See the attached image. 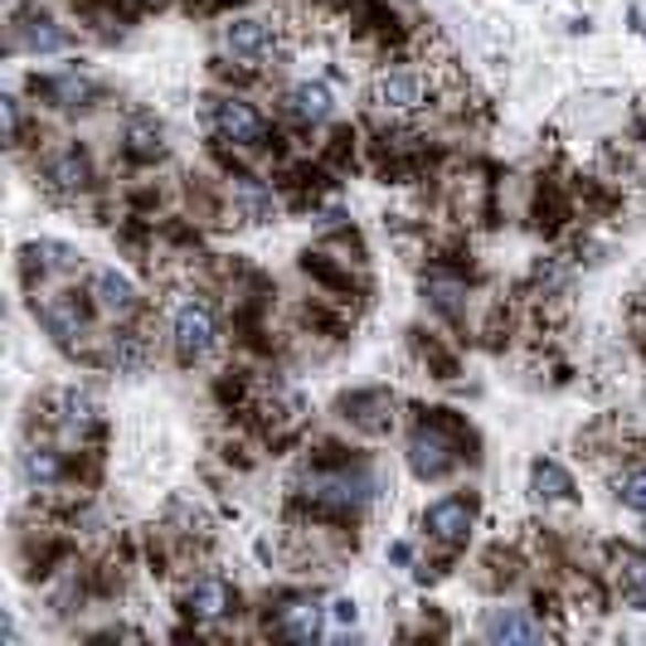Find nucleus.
<instances>
[{
    "mask_svg": "<svg viewBox=\"0 0 646 646\" xmlns=\"http://www.w3.org/2000/svg\"><path fill=\"white\" fill-rule=\"evenodd\" d=\"M44 180H49V190H54V194H78L83 186H88V161H83L78 151H64V156H54V161H49Z\"/></svg>",
    "mask_w": 646,
    "mask_h": 646,
    "instance_id": "2eb2a0df",
    "label": "nucleus"
},
{
    "mask_svg": "<svg viewBox=\"0 0 646 646\" xmlns=\"http://www.w3.org/2000/svg\"><path fill=\"white\" fill-rule=\"evenodd\" d=\"M530 486L540 501H574V477H569L559 462H534L530 467Z\"/></svg>",
    "mask_w": 646,
    "mask_h": 646,
    "instance_id": "f3484780",
    "label": "nucleus"
},
{
    "mask_svg": "<svg viewBox=\"0 0 646 646\" xmlns=\"http://www.w3.org/2000/svg\"><path fill=\"white\" fill-rule=\"evenodd\" d=\"M15 44L20 49H30V54H54V49H64L68 40H64V30H59L54 20H20L15 24Z\"/></svg>",
    "mask_w": 646,
    "mask_h": 646,
    "instance_id": "a211bd4d",
    "label": "nucleus"
},
{
    "mask_svg": "<svg viewBox=\"0 0 646 646\" xmlns=\"http://www.w3.org/2000/svg\"><path fill=\"white\" fill-rule=\"evenodd\" d=\"M277 632H287V637H297V642H311L316 632H321V607H316V603H292V607H283V617H277Z\"/></svg>",
    "mask_w": 646,
    "mask_h": 646,
    "instance_id": "aec40b11",
    "label": "nucleus"
},
{
    "mask_svg": "<svg viewBox=\"0 0 646 646\" xmlns=\"http://www.w3.org/2000/svg\"><path fill=\"white\" fill-rule=\"evenodd\" d=\"M113 364H117L121 374H137L141 364H146V340H141L137 331L113 336Z\"/></svg>",
    "mask_w": 646,
    "mask_h": 646,
    "instance_id": "4be33fe9",
    "label": "nucleus"
},
{
    "mask_svg": "<svg viewBox=\"0 0 646 646\" xmlns=\"http://www.w3.org/2000/svg\"><path fill=\"white\" fill-rule=\"evenodd\" d=\"M186 607H190V617H200V623H214V617H224L229 613V583L214 579V574L194 579L190 593H186Z\"/></svg>",
    "mask_w": 646,
    "mask_h": 646,
    "instance_id": "9b49d317",
    "label": "nucleus"
},
{
    "mask_svg": "<svg viewBox=\"0 0 646 646\" xmlns=\"http://www.w3.org/2000/svg\"><path fill=\"white\" fill-rule=\"evenodd\" d=\"M59 472H64V462H59L54 447H30V453L20 457V477L30 491H49V486L59 481Z\"/></svg>",
    "mask_w": 646,
    "mask_h": 646,
    "instance_id": "4468645a",
    "label": "nucleus"
},
{
    "mask_svg": "<svg viewBox=\"0 0 646 646\" xmlns=\"http://www.w3.org/2000/svg\"><path fill=\"white\" fill-rule=\"evenodd\" d=\"M40 321L49 326V336L73 346V336H83V316H78V301H34Z\"/></svg>",
    "mask_w": 646,
    "mask_h": 646,
    "instance_id": "dca6fc26",
    "label": "nucleus"
},
{
    "mask_svg": "<svg viewBox=\"0 0 646 646\" xmlns=\"http://www.w3.org/2000/svg\"><path fill=\"white\" fill-rule=\"evenodd\" d=\"M642 530H646V526H642Z\"/></svg>",
    "mask_w": 646,
    "mask_h": 646,
    "instance_id": "c85d7f7f",
    "label": "nucleus"
},
{
    "mask_svg": "<svg viewBox=\"0 0 646 646\" xmlns=\"http://www.w3.org/2000/svg\"><path fill=\"white\" fill-rule=\"evenodd\" d=\"M131 156H137V161H156V156H161V131H151V127H131Z\"/></svg>",
    "mask_w": 646,
    "mask_h": 646,
    "instance_id": "393cba45",
    "label": "nucleus"
},
{
    "mask_svg": "<svg viewBox=\"0 0 646 646\" xmlns=\"http://www.w3.org/2000/svg\"><path fill=\"white\" fill-rule=\"evenodd\" d=\"M93 301H97V311L113 316V321H131V316H137V287L121 273H113V267L93 273Z\"/></svg>",
    "mask_w": 646,
    "mask_h": 646,
    "instance_id": "423d86ee",
    "label": "nucleus"
},
{
    "mask_svg": "<svg viewBox=\"0 0 646 646\" xmlns=\"http://www.w3.org/2000/svg\"><path fill=\"white\" fill-rule=\"evenodd\" d=\"M24 258L40 267V273H68V267H78V253H73L68 243H54V239L30 243V248H24Z\"/></svg>",
    "mask_w": 646,
    "mask_h": 646,
    "instance_id": "412c9836",
    "label": "nucleus"
},
{
    "mask_svg": "<svg viewBox=\"0 0 646 646\" xmlns=\"http://www.w3.org/2000/svg\"><path fill=\"white\" fill-rule=\"evenodd\" d=\"M409 467H413V477L437 481V477H447V472L457 467V447L447 443L437 428H419L413 433V443H409Z\"/></svg>",
    "mask_w": 646,
    "mask_h": 646,
    "instance_id": "20e7f679",
    "label": "nucleus"
},
{
    "mask_svg": "<svg viewBox=\"0 0 646 646\" xmlns=\"http://www.w3.org/2000/svg\"><path fill=\"white\" fill-rule=\"evenodd\" d=\"M423 526H428L433 540L443 544H462L472 534V506L462 501V496H447V501H433L428 516H423Z\"/></svg>",
    "mask_w": 646,
    "mask_h": 646,
    "instance_id": "0eeeda50",
    "label": "nucleus"
},
{
    "mask_svg": "<svg viewBox=\"0 0 646 646\" xmlns=\"http://www.w3.org/2000/svg\"><path fill=\"white\" fill-rule=\"evenodd\" d=\"M481 632L491 642H544V627L530 623L520 607H496V613L481 623Z\"/></svg>",
    "mask_w": 646,
    "mask_h": 646,
    "instance_id": "9d476101",
    "label": "nucleus"
},
{
    "mask_svg": "<svg viewBox=\"0 0 646 646\" xmlns=\"http://www.w3.org/2000/svg\"><path fill=\"white\" fill-rule=\"evenodd\" d=\"M214 131L224 141H239V146H263V137H267V127H263V117L253 113L248 103H214Z\"/></svg>",
    "mask_w": 646,
    "mask_h": 646,
    "instance_id": "39448f33",
    "label": "nucleus"
},
{
    "mask_svg": "<svg viewBox=\"0 0 646 646\" xmlns=\"http://www.w3.org/2000/svg\"><path fill=\"white\" fill-rule=\"evenodd\" d=\"M340 413H346L350 428H360L370 437H380V433L394 428V399H389L384 389H360V394H346V399H340Z\"/></svg>",
    "mask_w": 646,
    "mask_h": 646,
    "instance_id": "7ed1b4c3",
    "label": "nucleus"
},
{
    "mask_svg": "<svg viewBox=\"0 0 646 646\" xmlns=\"http://www.w3.org/2000/svg\"><path fill=\"white\" fill-rule=\"evenodd\" d=\"M617 501H623L627 510H642L646 516V467H632L617 477Z\"/></svg>",
    "mask_w": 646,
    "mask_h": 646,
    "instance_id": "5701e85b",
    "label": "nucleus"
},
{
    "mask_svg": "<svg viewBox=\"0 0 646 646\" xmlns=\"http://www.w3.org/2000/svg\"><path fill=\"white\" fill-rule=\"evenodd\" d=\"M287 113L297 121H307V127H316V121L331 117V88L326 83H297L287 93Z\"/></svg>",
    "mask_w": 646,
    "mask_h": 646,
    "instance_id": "f8f14e48",
    "label": "nucleus"
},
{
    "mask_svg": "<svg viewBox=\"0 0 646 646\" xmlns=\"http://www.w3.org/2000/svg\"><path fill=\"white\" fill-rule=\"evenodd\" d=\"M331 617H336L340 627H356V617H360V613H356V599H336V603H331Z\"/></svg>",
    "mask_w": 646,
    "mask_h": 646,
    "instance_id": "cd10ccee",
    "label": "nucleus"
},
{
    "mask_svg": "<svg viewBox=\"0 0 646 646\" xmlns=\"http://www.w3.org/2000/svg\"><path fill=\"white\" fill-rule=\"evenodd\" d=\"M617 589L627 607H646V554L642 550H617Z\"/></svg>",
    "mask_w": 646,
    "mask_h": 646,
    "instance_id": "ddd939ff",
    "label": "nucleus"
},
{
    "mask_svg": "<svg viewBox=\"0 0 646 646\" xmlns=\"http://www.w3.org/2000/svg\"><path fill=\"white\" fill-rule=\"evenodd\" d=\"M428 292H433V307H437V311H447V316H457V297H462V292H457L453 283H433Z\"/></svg>",
    "mask_w": 646,
    "mask_h": 646,
    "instance_id": "a878e982",
    "label": "nucleus"
},
{
    "mask_svg": "<svg viewBox=\"0 0 646 646\" xmlns=\"http://www.w3.org/2000/svg\"><path fill=\"white\" fill-rule=\"evenodd\" d=\"M307 496H311V501H321V506H340V510H350V506H360L364 496H370V481H364V477H350V472H336V477L316 472Z\"/></svg>",
    "mask_w": 646,
    "mask_h": 646,
    "instance_id": "6e6552de",
    "label": "nucleus"
},
{
    "mask_svg": "<svg viewBox=\"0 0 646 646\" xmlns=\"http://www.w3.org/2000/svg\"><path fill=\"white\" fill-rule=\"evenodd\" d=\"M214 311L204 307V301H186V307L176 311V321H170V340H176V356L180 364H200L204 356L214 350Z\"/></svg>",
    "mask_w": 646,
    "mask_h": 646,
    "instance_id": "f257e3e1",
    "label": "nucleus"
},
{
    "mask_svg": "<svg viewBox=\"0 0 646 646\" xmlns=\"http://www.w3.org/2000/svg\"><path fill=\"white\" fill-rule=\"evenodd\" d=\"M59 409H64V437H83V428L97 423V399L88 389H68V394L59 399Z\"/></svg>",
    "mask_w": 646,
    "mask_h": 646,
    "instance_id": "6ab92c4d",
    "label": "nucleus"
},
{
    "mask_svg": "<svg viewBox=\"0 0 646 646\" xmlns=\"http://www.w3.org/2000/svg\"><path fill=\"white\" fill-rule=\"evenodd\" d=\"M224 44L234 49L239 59H263L267 49H273V24H267V20H253V15H239V20L224 30Z\"/></svg>",
    "mask_w": 646,
    "mask_h": 646,
    "instance_id": "1a4fd4ad",
    "label": "nucleus"
},
{
    "mask_svg": "<svg viewBox=\"0 0 646 646\" xmlns=\"http://www.w3.org/2000/svg\"><path fill=\"white\" fill-rule=\"evenodd\" d=\"M370 103L380 107V113H389V117H409V113H419V107L428 103V83H423V73H409V68L380 73L374 88H370Z\"/></svg>",
    "mask_w": 646,
    "mask_h": 646,
    "instance_id": "f03ea898",
    "label": "nucleus"
},
{
    "mask_svg": "<svg viewBox=\"0 0 646 646\" xmlns=\"http://www.w3.org/2000/svg\"><path fill=\"white\" fill-rule=\"evenodd\" d=\"M0 113H6V141H20V97H0Z\"/></svg>",
    "mask_w": 646,
    "mask_h": 646,
    "instance_id": "bb28decb",
    "label": "nucleus"
},
{
    "mask_svg": "<svg viewBox=\"0 0 646 646\" xmlns=\"http://www.w3.org/2000/svg\"><path fill=\"white\" fill-rule=\"evenodd\" d=\"M243 214L253 219V224H263V219H273V194L258 190V186H243Z\"/></svg>",
    "mask_w": 646,
    "mask_h": 646,
    "instance_id": "b1692460",
    "label": "nucleus"
}]
</instances>
